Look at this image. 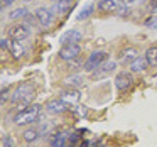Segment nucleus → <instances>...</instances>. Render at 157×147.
Returning <instances> with one entry per match:
<instances>
[{"label":"nucleus","instance_id":"1","mask_svg":"<svg viewBox=\"0 0 157 147\" xmlns=\"http://www.w3.org/2000/svg\"><path fill=\"white\" fill-rule=\"evenodd\" d=\"M41 105H29L25 108L19 110L17 113L14 115L12 122L15 123L17 127H24V125H31V123H36L41 117Z\"/></svg>","mask_w":157,"mask_h":147},{"label":"nucleus","instance_id":"2","mask_svg":"<svg viewBox=\"0 0 157 147\" xmlns=\"http://www.w3.org/2000/svg\"><path fill=\"white\" fill-rule=\"evenodd\" d=\"M32 98H34V88L29 83H22V85H19L14 90V93L10 96V102L14 105H29Z\"/></svg>","mask_w":157,"mask_h":147},{"label":"nucleus","instance_id":"3","mask_svg":"<svg viewBox=\"0 0 157 147\" xmlns=\"http://www.w3.org/2000/svg\"><path fill=\"white\" fill-rule=\"evenodd\" d=\"M106 59H108V54H106L105 51H95L88 56V59L85 61V66H83V68H85V71L93 73L98 66H101Z\"/></svg>","mask_w":157,"mask_h":147},{"label":"nucleus","instance_id":"4","mask_svg":"<svg viewBox=\"0 0 157 147\" xmlns=\"http://www.w3.org/2000/svg\"><path fill=\"white\" fill-rule=\"evenodd\" d=\"M7 34L12 41H24V39H27L31 36V29L25 24H14L9 27Z\"/></svg>","mask_w":157,"mask_h":147},{"label":"nucleus","instance_id":"5","mask_svg":"<svg viewBox=\"0 0 157 147\" xmlns=\"http://www.w3.org/2000/svg\"><path fill=\"white\" fill-rule=\"evenodd\" d=\"M79 54H81V46L79 44H64L58 52V56L61 59H64V61L76 59V58H79Z\"/></svg>","mask_w":157,"mask_h":147},{"label":"nucleus","instance_id":"6","mask_svg":"<svg viewBox=\"0 0 157 147\" xmlns=\"http://www.w3.org/2000/svg\"><path fill=\"white\" fill-rule=\"evenodd\" d=\"M36 19H37V22L42 25V27H49V25L52 24V19H54V14H52L51 9L48 7H39L37 10H36Z\"/></svg>","mask_w":157,"mask_h":147},{"label":"nucleus","instance_id":"7","mask_svg":"<svg viewBox=\"0 0 157 147\" xmlns=\"http://www.w3.org/2000/svg\"><path fill=\"white\" fill-rule=\"evenodd\" d=\"M132 85H133V78H132L130 73L122 71V73H118V75L115 76V86H117L118 91H127Z\"/></svg>","mask_w":157,"mask_h":147},{"label":"nucleus","instance_id":"8","mask_svg":"<svg viewBox=\"0 0 157 147\" xmlns=\"http://www.w3.org/2000/svg\"><path fill=\"white\" fill-rule=\"evenodd\" d=\"M68 108H69V103L64 102L63 98L51 100V102H48V105H46V110H48L51 115H59V113L66 112Z\"/></svg>","mask_w":157,"mask_h":147},{"label":"nucleus","instance_id":"9","mask_svg":"<svg viewBox=\"0 0 157 147\" xmlns=\"http://www.w3.org/2000/svg\"><path fill=\"white\" fill-rule=\"evenodd\" d=\"M81 39H83L81 32L76 31V29H71V31H66L64 34L59 37V42H61L63 46H64V44H78Z\"/></svg>","mask_w":157,"mask_h":147},{"label":"nucleus","instance_id":"10","mask_svg":"<svg viewBox=\"0 0 157 147\" xmlns=\"http://www.w3.org/2000/svg\"><path fill=\"white\" fill-rule=\"evenodd\" d=\"M115 68H117V63L115 61H108V59H106L101 66H98V68L91 73V76H93V78H103V76L110 75L112 71H115Z\"/></svg>","mask_w":157,"mask_h":147},{"label":"nucleus","instance_id":"11","mask_svg":"<svg viewBox=\"0 0 157 147\" xmlns=\"http://www.w3.org/2000/svg\"><path fill=\"white\" fill-rule=\"evenodd\" d=\"M139 58V51L135 48H127L122 51V56H120V63L122 64H132L135 59Z\"/></svg>","mask_w":157,"mask_h":147},{"label":"nucleus","instance_id":"12","mask_svg":"<svg viewBox=\"0 0 157 147\" xmlns=\"http://www.w3.org/2000/svg\"><path fill=\"white\" fill-rule=\"evenodd\" d=\"M118 9V2L117 0H100L98 2V10L105 12V14H112Z\"/></svg>","mask_w":157,"mask_h":147},{"label":"nucleus","instance_id":"13","mask_svg":"<svg viewBox=\"0 0 157 147\" xmlns=\"http://www.w3.org/2000/svg\"><path fill=\"white\" fill-rule=\"evenodd\" d=\"M59 98H63L64 102H68V103H76L79 100V91L78 90H66V91L61 93Z\"/></svg>","mask_w":157,"mask_h":147},{"label":"nucleus","instance_id":"14","mask_svg":"<svg viewBox=\"0 0 157 147\" xmlns=\"http://www.w3.org/2000/svg\"><path fill=\"white\" fill-rule=\"evenodd\" d=\"M147 66H149V63H147L145 58H137L130 64V69H132V73H142V71H145Z\"/></svg>","mask_w":157,"mask_h":147},{"label":"nucleus","instance_id":"15","mask_svg":"<svg viewBox=\"0 0 157 147\" xmlns=\"http://www.w3.org/2000/svg\"><path fill=\"white\" fill-rule=\"evenodd\" d=\"M9 49H10L12 56H14L15 59H21L22 56H24V48H22L21 41H12L10 46H9Z\"/></svg>","mask_w":157,"mask_h":147},{"label":"nucleus","instance_id":"16","mask_svg":"<svg viewBox=\"0 0 157 147\" xmlns=\"http://www.w3.org/2000/svg\"><path fill=\"white\" fill-rule=\"evenodd\" d=\"M68 144V135L64 132H59L54 135V139L51 140V147H66Z\"/></svg>","mask_w":157,"mask_h":147},{"label":"nucleus","instance_id":"17","mask_svg":"<svg viewBox=\"0 0 157 147\" xmlns=\"http://www.w3.org/2000/svg\"><path fill=\"white\" fill-rule=\"evenodd\" d=\"M39 130L37 129H34V127H32V129H27V130H24V133H22V139L25 140V142H36V140L39 139Z\"/></svg>","mask_w":157,"mask_h":147},{"label":"nucleus","instance_id":"18","mask_svg":"<svg viewBox=\"0 0 157 147\" xmlns=\"http://www.w3.org/2000/svg\"><path fill=\"white\" fill-rule=\"evenodd\" d=\"M145 59L149 63V66H157V48H149L145 52Z\"/></svg>","mask_w":157,"mask_h":147},{"label":"nucleus","instance_id":"19","mask_svg":"<svg viewBox=\"0 0 157 147\" xmlns=\"http://www.w3.org/2000/svg\"><path fill=\"white\" fill-rule=\"evenodd\" d=\"M76 0H58V4H56V10L58 12H66L68 9H71L75 5Z\"/></svg>","mask_w":157,"mask_h":147},{"label":"nucleus","instance_id":"20","mask_svg":"<svg viewBox=\"0 0 157 147\" xmlns=\"http://www.w3.org/2000/svg\"><path fill=\"white\" fill-rule=\"evenodd\" d=\"M29 10L25 7H19L15 9V10H12L10 14H9V19H12V21H15V19H22V17H27Z\"/></svg>","mask_w":157,"mask_h":147},{"label":"nucleus","instance_id":"21","mask_svg":"<svg viewBox=\"0 0 157 147\" xmlns=\"http://www.w3.org/2000/svg\"><path fill=\"white\" fill-rule=\"evenodd\" d=\"M93 9H95V7H93V4H86L85 7L81 9V12L76 15V19H78V21H85V19H88L90 15H91Z\"/></svg>","mask_w":157,"mask_h":147},{"label":"nucleus","instance_id":"22","mask_svg":"<svg viewBox=\"0 0 157 147\" xmlns=\"http://www.w3.org/2000/svg\"><path fill=\"white\" fill-rule=\"evenodd\" d=\"M64 83L68 86H79L83 83V76L81 75H73V76H69V78H66Z\"/></svg>","mask_w":157,"mask_h":147},{"label":"nucleus","instance_id":"23","mask_svg":"<svg viewBox=\"0 0 157 147\" xmlns=\"http://www.w3.org/2000/svg\"><path fill=\"white\" fill-rule=\"evenodd\" d=\"M85 66V63H83L81 61V59H79V58H76V59H71V61H69V64H68V68L69 69H78L79 68V66Z\"/></svg>","mask_w":157,"mask_h":147},{"label":"nucleus","instance_id":"24","mask_svg":"<svg viewBox=\"0 0 157 147\" xmlns=\"http://www.w3.org/2000/svg\"><path fill=\"white\" fill-rule=\"evenodd\" d=\"M79 135L78 133H71V135L68 137V147H76V142H78Z\"/></svg>","mask_w":157,"mask_h":147},{"label":"nucleus","instance_id":"25","mask_svg":"<svg viewBox=\"0 0 157 147\" xmlns=\"http://www.w3.org/2000/svg\"><path fill=\"white\" fill-rule=\"evenodd\" d=\"M145 25L147 27H152V29H157V17H149L145 21Z\"/></svg>","mask_w":157,"mask_h":147},{"label":"nucleus","instance_id":"26","mask_svg":"<svg viewBox=\"0 0 157 147\" xmlns=\"http://www.w3.org/2000/svg\"><path fill=\"white\" fill-rule=\"evenodd\" d=\"M2 144H4V147H12V140L9 135H4V139H2Z\"/></svg>","mask_w":157,"mask_h":147},{"label":"nucleus","instance_id":"27","mask_svg":"<svg viewBox=\"0 0 157 147\" xmlns=\"http://www.w3.org/2000/svg\"><path fill=\"white\" fill-rule=\"evenodd\" d=\"M9 46H10L9 39H5V37H2V39H0V48H2V49H7Z\"/></svg>","mask_w":157,"mask_h":147},{"label":"nucleus","instance_id":"28","mask_svg":"<svg viewBox=\"0 0 157 147\" xmlns=\"http://www.w3.org/2000/svg\"><path fill=\"white\" fill-rule=\"evenodd\" d=\"M7 95H9V90H7V88H4V90H2V98H0V100H2V103H4V102H5V100H7V98H9V96H7Z\"/></svg>","mask_w":157,"mask_h":147},{"label":"nucleus","instance_id":"29","mask_svg":"<svg viewBox=\"0 0 157 147\" xmlns=\"http://www.w3.org/2000/svg\"><path fill=\"white\" fill-rule=\"evenodd\" d=\"M15 0H2V7H9V5H12Z\"/></svg>","mask_w":157,"mask_h":147},{"label":"nucleus","instance_id":"30","mask_svg":"<svg viewBox=\"0 0 157 147\" xmlns=\"http://www.w3.org/2000/svg\"><path fill=\"white\" fill-rule=\"evenodd\" d=\"M150 7L157 10V0H150Z\"/></svg>","mask_w":157,"mask_h":147},{"label":"nucleus","instance_id":"31","mask_svg":"<svg viewBox=\"0 0 157 147\" xmlns=\"http://www.w3.org/2000/svg\"><path fill=\"white\" fill-rule=\"evenodd\" d=\"M79 147H88V144H85V142H83V144H79Z\"/></svg>","mask_w":157,"mask_h":147},{"label":"nucleus","instance_id":"32","mask_svg":"<svg viewBox=\"0 0 157 147\" xmlns=\"http://www.w3.org/2000/svg\"><path fill=\"white\" fill-rule=\"evenodd\" d=\"M24 2H31V0H24Z\"/></svg>","mask_w":157,"mask_h":147},{"label":"nucleus","instance_id":"33","mask_svg":"<svg viewBox=\"0 0 157 147\" xmlns=\"http://www.w3.org/2000/svg\"><path fill=\"white\" fill-rule=\"evenodd\" d=\"M54 2H58V0H54Z\"/></svg>","mask_w":157,"mask_h":147}]
</instances>
